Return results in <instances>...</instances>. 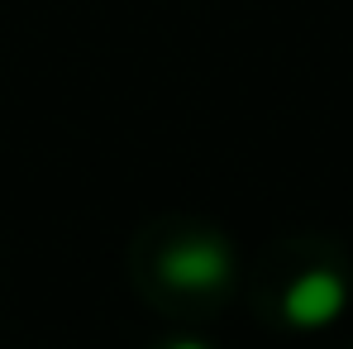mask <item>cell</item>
<instances>
[{
	"label": "cell",
	"mask_w": 353,
	"mask_h": 349,
	"mask_svg": "<svg viewBox=\"0 0 353 349\" xmlns=\"http://www.w3.org/2000/svg\"><path fill=\"white\" fill-rule=\"evenodd\" d=\"M163 278L181 292H215L230 278V249L220 239H186L163 254Z\"/></svg>",
	"instance_id": "cell-1"
},
{
	"label": "cell",
	"mask_w": 353,
	"mask_h": 349,
	"mask_svg": "<svg viewBox=\"0 0 353 349\" xmlns=\"http://www.w3.org/2000/svg\"><path fill=\"white\" fill-rule=\"evenodd\" d=\"M344 301H349V287H344L339 273L310 268V273H301L292 287H287L282 311H287V321L301 326V330H320V326H330V321L344 311Z\"/></svg>",
	"instance_id": "cell-2"
},
{
	"label": "cell",
	"mask_w": 353,
	"mask_h": 349,
	"mask_svg": "<svg viewBox=\"0 0 353 349\" xmlns=\"http://www.w3.org/2000/svg\"><path fill=\"white\" fill-rule=\"evenodd\" d=\"M172 349H205V345H196V340H181V345H172Z\"/></svg>",
	"instance_id": "cell-3"
}]
</instances>
